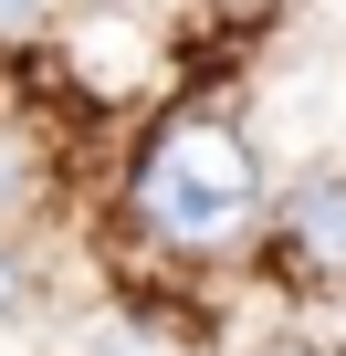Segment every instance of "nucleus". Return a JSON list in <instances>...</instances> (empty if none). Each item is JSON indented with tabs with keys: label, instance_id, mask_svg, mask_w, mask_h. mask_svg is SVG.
Returning a JSON list of instances; mask_svg holds the SVG:
<instances>
[{
	"label": "nucleus",
	"instance_id": "nucleus-4",
	"mask_svg": "<svg viewBox=\"0 0 346 356\" xmlns=\"http://www.w3.org/2000/svg\"><path fill=\"white\" fill-rule=\"evenodd\" d=\"M42 11H53V0H0V42H22V32L42 22Z\"/></svg>",
	"mask_w": 346,
	"mask_h": 356
},
{
	"label": "nucleus",
	"instance_id": "nucleus-1",
	"mask_svg": "<svg viewBox=\"0 0 346 356\" xmlns=\"http://www.w3.org/2000/svg\"><path fill=\"white\" fill-rule=\"evenodd\" d=\"M262 210V157L231 115H168L136 157V220L179 252H221Z\"/></svg>",
	"mask_w": 346,
	"mask_h": 356
},
{
	"label": "nucleus",
	"instance_id": "nucleus-3",
	"mask_svg": "<svg viewBox=\"0 0 346 356\" xmlns=\"http://www.w3.org/2000/svg\"><path fill=\"white\" fill-rule=\"evenodd\" d=\"M22 293H32V273H22V252H11V241H0V325L22 314Z\"/></svg>",
	"mask_w": 346,
	"mask_h": 356
},
{
	"label": "nucleus",
	"instance_id": "nucleus-2",
	"mask_svg": "<svg viewBox=\"0 0 346 356\" xmlns=\"http://www.w3.org/2000/svg\"><path fill=\"white\" fill-rule=\"evenodd\" d=\"M283 241L325 273H346V178H304V189L283 200Z\"/></svg>",
	"mask_w": 346,
	"mask_h": 356
}]
</instances>
